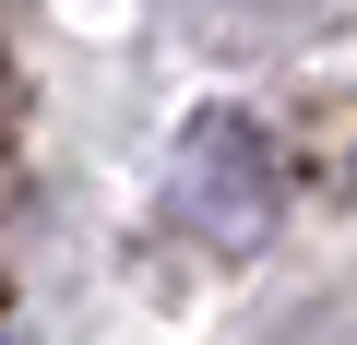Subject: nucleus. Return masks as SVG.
<instances>
[{"mask_svg": "<svg viewBox=\"0 0 357 345\" xmlns=\"http://www.w3.org/2000/svg\"><path fill=\"white\" fill-rule=\"evenodd\" d=\"M155 215L191 238V250H262L274 215H286V167H274V131L238 119V107H203L167 155V191Z\"/></svg>", "mask_w": 357, "mask_h": 345, "instance_id": "f257e3e1", "label": "nucleus"}, {"mask_svg": "<svg viewBox=\"0 0 357 345\" xmlns=\"http://www.w3.org/2000/svg\"><path fill=\"white\" fill-rule=\"evenodd\" d=\"M203 24H238V36H286V24H333L345 0H191Z\"/></svg>", "mask_w": 357, "mask_h": 345, "instance_id": "f03ea898", "label": "nucleus"}]
</instances>
